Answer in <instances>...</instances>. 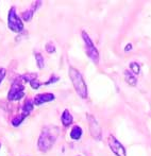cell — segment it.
Here are the masks:
<instances>
[{"mask_svg":"<svg viewBox=\"0 0 151 156\" xmlns=\"http://www.w3.org/2000/svg\"><path fill=\"white\" fill-rule=\"evenodd\" d=\"M59 134H60V129H59L58 126L49 125V126L44 127L38 142L39 151H41V152L49 151L53 147V144H56V139L59 137Z\"/></svg>","mask_w":151,"mask_h":156,"instance_id":"cell-1","label":"cell"},{"mask_svg":"<svg viewBox=\"0 0 151 156\" xmlns=\"http://www.w3.org/2000/svg\"><path fill=\"white\" fill-rule=\"evenodd\" d=\"M68 73H69V78L71 80V83H73L74 87L76 89V93L82 99H86L87 96H88V93H87V86L85 84L84 80H83L82 74L74 67L69 68Z\"/></svg>","mask_w":151,"mask_h":156,"instance_id":"cell-2","label":"cell"},{"mask_svg":"<svg viewBox=\"0 0 151 156\" xmlns=\"http://www.w3.org/2000/svg\"><path fill=\"white\" fill-rule=\"evenodd\" d=\"M82 38L85 43V49H86L87 56L95 64H98V62H99V52H98L97 48L95 47L89 35L85 31H82Z\"/></svg>","mask_w":151,"mask_h":156,"instance_id":"cell-3","label":"cell"},{"mask_svg":"<svg viewBox=\"0 0 151 156\" xmlns=\"http://www.w3.org/2000/svg\"><path fill=\"white\" fill-rule=\"evenodd\" d=\"M8 26L12 31L17 33L21 32L23 30V23L21 21V19L16 15L15 8H12L10 10L9 17H8Z\"/></svg>","mask_w":151,"mask_h":156,"instance_id":"cell-4","label":"cell"},{"mask_svg":"<svg viewBox=\"0 0 151 156\" xmlns=\"http://www.w3.org/2000/svg\"><path fill=\"white\" fill-rule=\"evenodd\" d=\"M25 94V87L21 84L20 80H15L13 82L11 89L9 91L8 98L10 101H17L19 99H21Z\"/></svg>","mask_w":151,"mask_h":156,"instance_id":"cell-5","label":"cell"},{"mask_svg":"<svg viewBox=\"0 0 151 156\" xmlns=\"http://www.w3.org/2000/svg\"><path fill=\"white\" fill-rule=\"evenodd\" d=\"M87 119H88V125H89V132H91V135L94 139L96 140H101L102 138V132L101 127H100L98 121L96 120L95 117H93L92 115H87Z\"/></svg>","mask_w":151,"mask_h":156,"instance_id":"cell-6","label":"cell"},{"mask_svg":"<svg viewBox=\"0 0 151 156\" xmlns=\"http://www.w3.org/2000/svg\"><path fill=\"white\" fill-rule=\"evenodd\" d=\"M108 142L110 149L112 150L114 154H116V156H126V149H124V147L113 135L109 136Z\"/></svg>","mask_w":151,"mask_h":156,"instance_id":"cell-7","label":"cell"},{"mask_svg":"<svg viewBox=\"0 0 151 156\" xmlns=\"http://www.w3.org/2000/svg\"><path fill=\"white\" fill-rule=\"evenodd\" d=\"M56 99L53 94H50V93H45V94H39L38 96H35L33 100V104L38 106V105H41L44 103H47L50 102V101H53Z\"/></svg>","mask_w":151,"mask_h":156,"instance_id":"cell-8","label":"cell"},{"mask_svg":"<svg viewBox=\"0 0 151 156\" xmlns=\"http://www.w3.org/2000/svg\"><path fill=\"white\" fill-rule=\"evenodd\" d=\"M41 4V1H36V2H33V5H32V8L30 9V10L26 11V12L23 13V20L26 21H30L32 19V17H33V14L34 12H35L36 10H38V8Z\"/></svg>","mask_w":151,"mask_h":156,"instance_id":"cell-9","label":"cell"},{"mask_svg":"<svg viewBox=\"0 0 151 156\" xmlns=\"http://www.w3.org/2000/svg\"><path fill=\"white\" fill-rule=\"evenodd\" d=\"M61 119H62V123L64 126H69L71 123H73V116H71V114L69 113L68 109H65L64 112H63L62 114V117H61Z\"/></svg>","mask_w":151,"mask_h":156,"instance_id":"cell-10","label":"cell"},{"mask_svg":"<svg viewBox=\"0 0 151 156\" xmlns=\"http://www.w3.org/2000/svg\"><path fill=\"white\" fill-rule=\"evenodd\" d=\"M33 102H32L31 100H27L25 102V104L23 105V113H21L20 116H23V118L26 119V117L27 116L30 115V113L32 112V109H33Z\"/></svg>","mask_w":151,"mask_h":156,"instance_id":"cell-11","label":"cell"},{"mask_svg":"<svg viewBox=\"0 0 151 156\" xmlns=\"http://www.w3.org/2000/svg\"><path fill=\"white\" fill-rule=\"evenodd\" d=\"M82 136V129L79 125H75L70 131V138L74 140H79Z\"/></svg>","mask_w":151,"mask_h":156,"instance_id":"cell-12","label":"cell"},{"mask_svg":"<svg viewBox=\"0 0 151 156\" xmlns=\"http://www.w3.org/2000/svg\"><path fill=\"white\" fill-rule=\"evenodd\" d=\"M124 79H126V82L128 83L131 86H135L137 83V80L134 76H133L132 72H130L129 70H124Z\"/></svg>","mask_w":151,"mask_h":156,"instance_id":"cell-13","label":"cell"},{"mask_svg":"<svg viewBox=\"0 0 151 156\" xmlns=\"http://www.w3.org/2000/svg\"><path fill=\"white\" fill-rule=\"evenodd\" d=\"M130 69L134 74H138L141 72V67H139V65L136 62L130 63Z\"/></svg>","mask_w":151,"mask_h":156,"instance_id":"cell-14","label":"cell"},{"mask_svg":"<svg viewBox=\"0 0 151 156\" xmlns=\"http://www.w3.org/2000/svg\"><path fill=\"white\" fill-rule=\"evenodd\" d=\"M21 79H23L25 82H31L32 80L38 79V74L36 73H28V74H25V76H21Z\"/></svg>","mask_w":151,"mask_h":156,"instance_id":"cell-15","label":"cell"},{"mask_svg":"<svg viewBox=\"0 0 151 156\" xmlns=\"http://www.w3.org/2000/svg\"><path fill=\"white\" fill-rule=\"evenodd\" d=\"M35 58H36V63H38V66L39 69H43L44 68V65H45V63H44V58L43 55H41V53H36L35 54Z\"/></svg>","mask_w":151,"mask_h":156,"instance_id":"cell-16","label":"cell"},{"mask_svg":"<svg viewBox=\"0 0 151 156\" xmlns=\"http://www.w3.org/2000/svg\"><path fill=\"white\" fill-rule=\"evenodd\" d=\"M46 51H47L48 53H53V52H56V47H54L53 43H51V41L47 43V45H46Z\"/></svg>","mask_w":151,"mask_h":156,"instance_id":"cell-17","label":"cell"},{"mask_svg":"<svg viewBox=\"0 0 151 156\" xmlns=\"http://www.w3.org/2000/svg\"><path fill=\"white\" fill-rule=\"evenodd\" d=\"M29 83H30V85H31V87L33 89H38L39 86L41 85V83L39 82L38 79H35V80H32L31 82H29Z\"/></svg>","mask_w":151,"mask_h":156,"instance_id":"cell-18","label":"cell"},{"mask_svg":"<svg viewBox=\"0 0 151 156\" xmlns=\"http://www.w3.org/2000/svg\"><path fill=\"white\" fill-rule=\"evenodd\" d=\"M5 73H6L5 69H4V68H0V84H1V82L3 81L4 76H5Z\"/></svg>","mask_w":151,"mask_h":156,"instance_id":"cell-19","label":"cell"},{"mask_svg":"<svg viewBox=\"0 0 151 156\" xmlns=\"http://www.w3.org/2000/svg\"><path fill=\"white\" fill-rule=\"evenodd\" d=\"M58 80H59L58 76H52V78L50 79V81H48V82H45L44 84H45V85H48V84H50V83H52V82H56Z\"/></svg>","mask_w":151,"mask_h":156,"instance_id":"cell-20","label":"cell"},{"mask_svg":"<svg viewBox=\"0 0 151 156\" xmlns=\"http://www.w3.org/2000/svg\"><path fill=\"white\" fill-rule=\"evenodd\" d=\"M131 49H132V45H131V44H128V45H127V47L124 48V51L128 52L129 50H131Z\"/></svg>","mask_w":151,"mask_h":156,"instance_id":"cell-21","label":"cell"},{"mask_svg":"<svg viewBox=\"0 0 151 156\" xmlns=\"http://www.w3.org/2000/svg\"><path fill=\"white\" fill-rule=\"evenodd\" d=\"M0 148H1V144H0Z\"/></svg>","mask_w":151,"mask_h":156,"instance_id":"cell-22","label":"cell"}]
</instances>
